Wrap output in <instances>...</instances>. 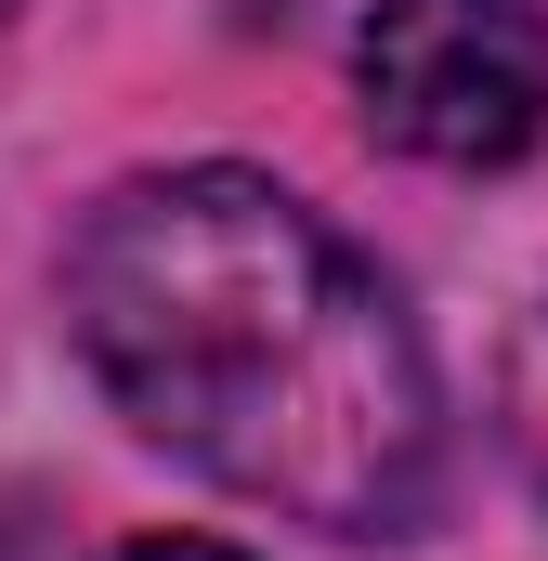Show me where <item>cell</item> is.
Here are the masks:
<instances>
[{"label":"cell","instance_id":"6da1fadb","mask_svg":"<svg viewBox=\"0 0 548 561\" xmlns=\"http://www.w3.org/2000/svg\"><path fill=\"white\" fill-rule=\"evenodd\" d=\"M66 327L105 405L313 536H418L444 392L379 262L262 170H144L66 249Z\"/></svg>","mask_w":548,"mask_h":561},{"label":"cell","instance_id":"7a4b0ae2","mask_svg":"<svg viewBox=\"0 0 548 561\" xmlns=\"http://www.w3.org/2000/svg\"><path fill=\"white\" fill-rule=\"evenodd\" d=\"M366 131L431 170H510L548 131V13L536 0H379L353 26Z\"/></svg>","mask_w":548,"mask_h":561},{"label":"cell","instance_id":"277c9868","mask_svg":"<svg viewBox=\"0 0 548 561\" xmlns=\"http://www.w3.org/2000/svg\"><path fill=\"white\" fill-rule=\"evenodd\" d=\"M0 13H13V0H0Z\"/></svg>","mask_w":548,"mask_h":561},{"label":"cell","instance_id":"3957f363","mask_svg":"<svg viewBox=\"0 0 548 561\" xmlns=\"http://www.w3.org/2000/svg\"><path fill=\"white\" fill-rule=\"evenodd\" d=\"M105 561H249V549H222V536H132V549H105Z\"/></svg>","mask_w":548,"mask_h":561}]
</instances>
